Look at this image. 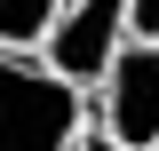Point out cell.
<instances>
[{
	"instance_id": "6da1fadb",
	"label": "cell",
	"mask_w": 159,
	"mask_h": 151,
	"mask_svg": "<svg viewBox=\"0 0 159 151\" xmlns=\"http://www.w3.org/2000/svg\"><path fill=\"white\" fill-rule=\"evenodd\" d=\"M80 135H88L80 80L32 64L24 48H0V151H80Z\"/></svg>"
},
{
	"instance_id": "7a4b0ae2",
	"label": "cell",
	"mask_w": 159,
	"mask_h": 151,
	"mask_svg": "<svg viewBox=\"0 0 159 151\" xmlns=\"http://www.w3.org/2000/svg\"><path fill=\"white\" fill-rule=\"evenodd\" d=\"M96 88H103V135H119L127 151H159V40L127 32V48Z\"/></svg>"
},
{
	"instance_id": "3957f363",
	"label": "cell",
	"mask_w": 159,
	"mask_h": 151,
	"mask_svg": "<svg viewBox=\"0 0 159 151\" xmlns=\"http://www.w3.org/2000/svg\"><path fill=\"white\" fill-rule=\"evenodd\" d=\"M48 64H56L64 80H103L111 72V56L127 48V0H64L56 24H48Z\"/></svg>"
},
{
	"instance_id": "277c9868",
	"label": "cell",
	"mask_w": 159,
	"mask_h": 151,
	"mask_svg": "<svg viewBox=\"0 0 159 151\" xmlns=\"http://www.w3.org/2000/svg\"><path fill=\"white\" fill-rule=\"evenodd\" d=\"M64 0H0V48H40Z\"/></svg>"
},
{
	"instance_id": "5b68a950",
	"label": "cell",
	"mask_w": 159,
	"mask_h": 151,
	"mask_svg": "<svg viewBox=\"0 0 159 151\" xmlns=\"http://www.w3.org/2000/svg\"><path fill=\"white\" fill-rule=\"evenodd\" d=\"M127 32H143V40H159V0H127Z\"/></svg>"
},
{
	"instance_id": "8992f818",
	"label": "cell",
	"mask_w": 159,
	"mask_h": 151,
	"mask_svg": "<svg viewBox=\"0 0 159 151\" xmlns=\"http://www.w3.org/2000/svg\"><path fill=\"white\" fill-rule=\"evenodd\" d=\"M80 151H127V143H119V135H103V127H96V135H80Z\"/></svg>"
}]
</instances>
